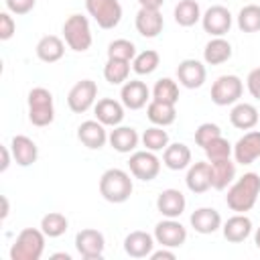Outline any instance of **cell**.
<instances>
[{"label": "cell", "instance_id": "1", "mask_svg": "<svg viewBox=\"0 0 260 260\" xmlns=\"http://www.w3.org/2000/svg\"><path fill=\"white\" fill-rule=\"evenodd\" d=\"M260 197V175L256 173H244L230 189L225 195V203L232 211L236 213H246L250 211Z\"/></svg>", "mask_w": 260, "mask_h": 260}, {"label": "cell", "instance_id": "2", "mask_svg": "<svg viewBox=\"0 0 260 260\" xmlns=\"http://www.w3.org/2000/svg\"><path fill=\"white\" fill-rule=\"evenodd\" d=\"M132 179L122 169H108L100 179V195L108 203H124L132 195Z\"/></svg>", "mask_w": 260, "mask_h": 260}, {"label": "cell", "instance_id": "3", "mask_svg": "<svg viewBox=\"0 0 260 260\" xmlns=\"http://www.w3.org/2000/svg\"><path fill=\"white\" fill-rule=\"evenodd\" d=\"M45 232L24 228L10 246V260H39L45 252Z\"/></svg>", "mask_w": 260, "mask_h": 260}, {"label": "cell", "instance_id": "4", "mask_svg": "<svg viewBox=\"0 0 260 260\" xmlns=\"http://www.w3.org/2000/svg\"><path fill=\"white\" fill-rule=\"evenodd\" d=\"M63 37H65V43L69 49H73L77 53L87 51L93 41L87 16H81V14L67 16V20L63 22Z\"/></svg>", "mask_w": 260, "mask_h": 260}, {"label": "cell", "instance_id": "5", "mask_svg": "<svg viewBox=\"0 0 260 260\" xmlns=\"http://www.w3.org/2000/svg\"><path fill=\"white\" fill-rule=\"evenodd\" d=\"M85 8L102 28H114L122 20V4L118 0H85Z\"/></svg>", "mask_w": 260, "mask_h": 260}, {"label": "cell", "instance_id": "6", "mask_svg": "<svg viewBox=\"0 0 260 260\" xmlns=\"http://www.w3.org/2000/svg\"><path fill=\"white\" fill-rule=\"evenodd\" d=\"M244 83L238 75H219L211 85V102L215 106H232L242 98Z\"/></svg>", "mask_w": 260, "mask_h": 260}, {"label": "cell", "instance_id": "7", "mask_svg": "<svg viewBox=\"0 0 260 260\" xmlns=\"http://www.w3.org/2000/svg\"><path fill=\"white\" fill-rule=\"evenodd\" d=\"M95 98H98V85H95V81L81 79V81H77L69 89V93H67V106H69L71 112L83 114V112H87L95 104Z\"/></svg>", "mask_w": 260, "mask_h": 260}, {"label": "cell", "instance_id": "8", "mask_svg": "<svg viewBox=\"0 0 260 260\" xmlns=\"http://www.w3.org/2000/svg\"><path fill=\"white\" fill-rule=\"evenodd\" d=\"M128 167H130V173L136 179L144 181V183L156 179V175L160 173V160L152 150H136V152H132L130 160H128Z\"/></svg>", "mask_w": 260, "mask_h": 260}, {"label": "cell", "instance_id": "9", "mask_svg": "<svg viewBox=\"0 0 260 260\" xmlns=\"http://www.w3.org/2000/svg\"><path fill=\"white\" fill-rule=\"evenodd\" d=\"M154 240L165 248H181L187 240V230L181 221L167 217L154 225Z\"/></svg>", "mask_w": 260, "mask_h": 260}, {"label": "cell", "instance_id": "10", "mask_svg": "<svg viewBox=\"0 0 260 260\" xmlns=\"http://www.w3.org/2000/svg\"><path fill=\"white\" fill-rule=\"evenodd\" d=\"M75 248L77 252L85 258V260H98L104 256V248H106V240L104 234L93 230V228H85L81 232H77L75 236Z\"/></svg>", "mask_w": 260, "mask_h": 260}, {"label": "cell", "instance_id": "11", "mask_svg": "<svg viewBox=\"0 0 260 260\" xmlns=\"http://www.w3.org/2000/svg\"><path fill=\"white\" fill-rule=\"evenodd\" d=\"M201 24L203 30L209 32L211 37H223L232 28V12L219 4L209 6L201 16Z\"/></svg>", "mask_w": 260, "mask_h": 260}, {"label": "cell", "instance_id": "12", "mask_svg": "<svg viewBox=\"0 0 260 260\" xmlns=\"http://www.w3.org/2000/svg\"><path fill=\"white\" fill-rule=\"evenodd\" d=\"M205 77H207V71H205V65L197 59H185L179 63L177 67V79L183 87L187 89H197L205 83Z\"/></svg>", "mask_w": 260, "mask_h": 260}, {"label": "cell", "instance_id": "13", "mask_svg": "<svg viewBox=\"0 0 260 260\" xmlns=\"http://www.w3.org/2000/svg\"><path fill=\"white\" fill-rule=\"evenodd\" d=\"M234 158L238 165H252L256 158H260V130L246 132L234 144Z\"/></svg>", "mask_w": 260, "mask_h": 260}, {"label": "cell", "instance_id": "14", "mask_svg": "<svg viewBox=\"0 0 260 260\" xmlns=\"http://www.w3.org/2000/svg\"><path fill=\"white\" fill-rule=\"evenodd\" d=\"M120 98H122V104L124 108L128 110H140L146 106V102L150 100V89L144 81L140 79H130L122 85L120 89Z\"/></svg>", "mask_w": 260, "mask_h": 260}, {"label": "cell", "instance_id": "15", "mask_svg": "<svg viewBox=\"0 0 260 260\" xmlns=\"http://www.w3.org/2000/svg\"><path fill=\"white\" fill-rule=\"evenodd\" d=\"M77 138L89 150H100L108 142V132L100 120H85L77 128Z\"/></svg>", "mask_w": 260, "mask_h": 260}, {"label": "cell", "instance_id": "16", "mask_svg": "<svg viewBox=\"0 0 260 260\" xmlns=\"http://www.w3.org/2000/svg\"><path fill=\"white\" fill-rule=\"evenodd\" d=\"M185 207H187V199L179 189H165L156 197V209L165 217L177 219L185 211Z\"/></svg>", "mask_w": 260, "mask_h": 260}, {"label": "cell", "instance_id": "17", "mask_svg": "<svg viewBox=\"0 0 260 260\" xmlns=\"http://www.w3.org/2000/svg\"><path fill=\"white\" fill-rule=\"evenodd\" d=\"M162 26H165V20H162V14L160 10H154V8H140L136 12V30L144 37V39H154L162 32Z\"/></svg>", "mask_w": 260, "mask_h": 260}, {"label": "cell", "instance_id": "18", "mask_svg": "<svg viewBox=\"0 0 260 260\" xmlns=\"http://www.w3.org/2000/svg\"><path fill=\"white\" fill-rule=\"evenodd\" d=\"M189 221H191V228L197 234H203V236L213 234V232H217L221 228V215L213 207H199V209H195L191 213Z\"/></svg>", "mask_w": 260, "mask_h": 260}, {"label": "cell", "instance_id": "19", "mask_svg": "<svg viewBox=\"0 0 260 260\" xmlns=\"http://www.w3.org/2000/svg\"><path fill=\"white\" fill-rule=\"evenodd\" d=\"M154 242H156L154 236H150L142 230H136L124 238V252L132 258H146L154 250Z\"/></svg>", "mask_w": 260, "mask_h": 260}, {"label": "cell", "instance_id": "20", "mask_svg": "<svg viewBox=\"0 0 260 260\" xmlns=\"http://www.w3.org/2000/svg\"><path fill=\"white\" fill-rule=\"evenodd\" d=\"M10 150H12V156H14L16 165H20V167H30L39 158V148H37L35 140L24 136V134H16L12 138Z\"/></svg>", "mask_w": 260, "mask_h": 260}, {"label": "cell", "instance_id": "21", "mask_svg": "<svg viewBox=\"0 0 260 260\" xmlns=\"http://www.w3.org/2000/svg\"><path fill=\"white\" fill-rule=\"evenodd\" d=\"M185 183H187V189L191 193H205V191H209L211 189V169H209V162L201 160V162L189 165Z\"/></svg>", "mask_w": 260, "mask_h": 260}, {"label": "cell", "instance_id": "22", "mask_svg": "<svg viewBox=\"0 0 260 260\" xmlns=\"http://www.w3.org/2000/svg\"><path fill=\"white\" fill-rule=\"evenodd\" d=\"M93 112H95V120H100L104 126H120V122L124 120V104L112 98L98 100Z\"/></svg>", "mask_w": 260, "mask_h": 260}, {"label": "cell", "instance_id": "23", "mask_svg": "<svg viewBox=\"0 0 260 260\" xmlns=\"http://www.w3.org/2000/svg\"><path fill=\"white\" fill-rule=\"evenodd\" d=\"M221 232H223V238L228 242L240 244V242H244L252 234V219L248 215H244V213H236V215H232L223 223Z\"/></svg>", "mask_w": 260, "mask_h": 260}, {"label": "cell", "instance_id": "24", "mask_svg": "<svg viewBox=\"0 0 260 260\" xmlns=\"http://www.w3.org/2000/svg\"><path fill=\"white\" fill-rule=\"evenodd\" d=\"M138 132L132 126H114V130L108 134V142L112 144L114 150L128 154L138 146Z\"/></svg>", "mask_w": 260, "mask_h": 260}, {"label": "cell", "instance_id": "25", "mask_svg": "<svg viewBox=\"0 0 260 260\" xmlns=\"http://www.w3.org/2000/svg\"><path fill=\"white\" fill-rule=\"evenodd\" d=\"M209 169H211V187L217 191H223L236 179V162H232L230 158L209 160Z\"/></svg>", "mask_w": 260, "mask_h": 260}, {"label": "cell", "instance_id": "26", "mask_svg": "<svg viewBox=\"0 0 260 260\" xmlns=\"http://www.w3.org/2000/svg\"><path fill=\"white\" fill-rule=\"evenodd\" d=\"M162 162L171 171H183L191 165V150L183 142H173L162 152Z\"/></svg>", "mask_w": 260, "mask_h": 260}, {"label": "cell", "instance_id": "27", "mask_svg": "<svg viewBox=\"0 0 260 260\" xmlns=\"http://www.w3.org/2000/svg\"><path fill=\"white\" fill-rule=\"evenodd\" d=\"M37 57L43 63H55L65 55V43L57 37V35H45L39 43H37Z\"/></svg>", "mask_w": 260, "mask_h": 260}, {"label": "cell", "instance_id": "28", "mask_svg": "<svg viewBox=\"0 0 260 260\" xmlns=\"http://www.w3.org/2000/svg\"><path fill=\"white\" fill-rule=\"evenodd\" d=\"M258 118H260L258 110L252 104H246V102L236 104L230 112V122L238 130H252L258 124Z\"/></svg>", "mask_w": 260, "mask_h": 260}, {"label": "cell", "instance_id": "29", "mask_svg": "<svg viewBox=\"0 0 260 260\" xmlns=\"http://www.w3.org/2000/svg\"><path fill=\"white\" fill-rule=\"evenodd\" d=\"M230 57H232V45L223 37H213L203 49V59L207 65H221Z\"/></svg>", "mask_w": 260, "mask_h": 260}, {"label": "cell", "instance_id": "30", "mask_svg": "<svg viewBox=\"0 0 260 260\" xmlns=\"http://www.w3.org/2000/svg\"><path fill=\"white\" fill-rule=\"evenodd\" d=\"M146 116L154 126H171L177 118V110L173 104L167 102H158V100H150L148 108H146Z\"/></svg>", "mask_w": 260, "mask_h": 260}, {"label": "cell", "instance_id": "31", "mask_svg": "<svg viewBox=\"0 0 260 260\" xmlns=\"http://www.w3.org/2000/svg\"><path fill=\"white\" fill-rule=\"evenodd\" d=\"M173 14H175V22L179 24V26H193L195 22H199L201 20V8H199V4H197V0H179V4L175 6V10H173Z\"/></svg>", "mask_w": 260, "mask_h": 260}, {"label": "cell", "instance_id": "32", "mask_svg": "<svg viewBox=\"0 0 260 260\" xmlns=\"http://www.w3.org/2000/svg\"><path fill=\"white\" fill-rule=\"evenodd\" d=\"M130 75V61H124V59H108L106 67H104V77L108 83L112 85H120V83H126Z\"/></svg>", "mask_w": 260, "mask_h": 260}, {"label": "cell", "instance_id": "33", "mask_svg": "<svg viewBox=\"0 0 260 260\" xmlns=\"http://www.w3.org/2000/svg\"><path fill=\"white\" fill-rule=\"evenodd\" d=\"M67 225H69L67 217L63 213H59V211H49L41 219V230L45 232L47 238H59V236H63L67 232Z\"/></svg>", "mask_w": 260, "mask_h": 260}, {"label": "cell", "instance_id": "34", "mask_svg": "<svg viewBox=\"0 0 260 260\" xmlns=\"http://www.w3.org/2000/svg\"><path fill=\"white\" fill-rule=\"evenodd\" d=\"M152 100L167 102V104H177L179 102V85L171 77H160L154 87H152Z\"/></svg>", "mask_w": 260, "mask_h": 260}, {"label": "cell", "instance_id": "35", "mask_svg": "<svg viewBox=\"0 0 260 260\" xmlns=\"http://www.w3.org/2000/svg\"><path fill=\"white\" fill-rule=\"evenodd\" d=\"M238 28L242 32L260 30V6L258 4H248L238 12Z\"/></svg>", "mask_w": 260, "mask_h": 260}, {"label": "cell", "instance_id": "36", "mask_svg": "<svg viewBox=\"0 0 260 260\" xmlns=\"http://www.w3.org/2000/svg\"><path fill=\"white\" fill-rule=\"evenodd\" d=\"M158 63H160V55L152 49H146L142 53H136V57L132 59V69L138 75H148V73L156 71Z\"/></svg>", "mask_w": 260, "mask_h": 260}, {"label": "cell", "instance_id": "37", "mask_svg": "<svg viewBox=\"0 0 260 260\" xmlns=\"http://www.w3.org/2000/svg\"><path fill=\"white\" fill-rule=\"evenodd\" d=\"M142 144L146 146V150H152V152L165 150L169 146V134L167 130H162V126H150L142 134Z\"/></svg>", "mask_w": 260, "mask_h": 260}, {"label": "cell", "instance_id": "38", "mask_svg": "<svg viewBox=\"0 0 260 260\" xmlns=\"http://www.w3.org/2000/svg\"><path fill=\"white\" fill-rule=\"evenodd\" d=\"M136 57V45L128 39H116L108 45V59H124L132 61Z\"/></svg>", "mask_w": 260, "mask_h": 260}, {"label": "cell", "instance_id": "39", "mask_svg": "<svg viewBox=\"0 0 260 260\" xmlns=\"http://www.w3.org/2000/svg\"><path fill=\"white\" fill-rule=\"evenodd\" d=\"M203 150H205L207 160H219V158H230V154L234 152V146L228 142V138L217 136V138L211 140Z\"/></svg>", "mask_w": 260, "mask_h": 260}, {"label": "cell", "instance_id": "40", "mask_svg": "<svg viewBox=\"0 0 260 260\" xmlns=\"http://www.w3.org/2000/svg\"><path fill=\"white\" fill-rule=\"evenodd\" d=\"M28 120L32 126H49L55 120V108L51 106H37L28 108Z\"/></svg>", "mask_w": 260, "mask_h": 260}, {"label": "cell", "instance_id": "41", "mask_svg": "<svg viewBox=\"0 0 260 260\" xmlns=\"http://www.w3.org/2000/svg\"><path fill=\"white\" fill-rule=\"evenodd\" d=\"M217 136H221V128L217 126V124H211V122H205V124H201L197 130H195V142H197V146H201V148H205L211 140H215Z\"/></svg>", "mask_w": 260, "mask_h": 260}, {"label": "cell", "instance_id": "42", "mask_svg": "<svg viewBox=\"0 0 260 260\" xmlns=\"http://www.w3.org/2000/svg\"><path fill=\"white\" fill-rule=\"evenodd\" d=\"M53 104V93L45 87H32L28 91V108L37 106H51Z\"/></svg>", "mask_w": 260, "mask_h": 260}, {"label": "cell", "instance_id": "43", "mask_svg": "<svg viewBox=\"0 0 260 260\" xmlns=\"http://www.w3.org/2000/svg\"><path fill=\"white\" fill-rule=\"evenodd\" d=\"M16 32V22L8 12L0 14V41H8L12 39V35Z\"/></svg>", "mask_w": 260, "mask_h": 260}, {"label": "cell", "instance_id": "44", "mask_svg": "<svg viewBox=\"0 0 260 260\" xmlns=\"http://www.w3.org/2000/svg\"><path fill=\"white\" fill-rule=\"evenodd\" d=\"M6 2V8L12 12V14H28L32 8H35V2L37 0H4Z\"/></svg>", "mask_w": 260, "mask_h": 260}, {"label": "cell", "instance_id": "45", "mask_svg": "<svg viewBox=\"0 0 260 260\" xmlns=\"http://www.w3.org/2000/svg\"><path fill=\"white\" fill-rule=\"evenodd\" d=\"M246 85H248L250 95L256 98V100H260V67H256V69H252V71L248 73Z\"/></svg>", "mask_w": 260, "mask_h": 260}, {"label": "cell", "instance_id": "46", "mask_svg": "<svg viewBox=\"0 0 260 260\" xmlns=\"http://www.w3.org/2000/svg\"><path fill=\"white\" fill-rule=\"evenodd\" d=\"M150 258L152 260H175L177 258V254L173 252V248H160V250H152L150 252Z\"/></svg>", "mask_w": 260, "mask_h": 260}, {"label": "cell", "instance_id": "47", "mask_svg": "<svg viewBox=\"0 0 260 260\" xmlns=\"http://www.w3.org/2000/svg\"><path fill=\"white\" fill-rule=\"evenodd\" d=\"M0 152H2V165H0V171L4 173V171L8 169V165H10V152H12V150H8V146H0Z\"/></svg>", "mask_w": 260, "mask_h": 260}, {"label": "cell", "instance_id": "48", "mask_svg": "<svg viewBox=\"0 0 260 260\" xmlns=\"http://www.w3.org/2000/svg\"><path fill=\"white\" fill-rule=\"evenodd\" d=\"M140 8H154V10H160V6L165 4V0H138Z\"/></svg>", "mask_w": 260, "mask_h": 260}, {"label": "cell", "instance_id": "49", "mask_svg": "<svg viewBox=\"0 0 260 260\" xmlns=\"http://www.w3.org/2000/svg\"><path fill=\"white\" fill-rule=\"evenodd\" d=\"M6 215H8V199L2 197V219H6Z\"/></svg>", "mask_w": 260, "mask_h": 260}, {"label": "cell", "instance_id": "50", "mask_svg": "<svg viewBox=\"0 0 260 260\" xmlns=\"http://www.w3.org/2000/svg\"><path fill=\"white\" fill-rule=\"evenodd\" d=\"M254 244L260 250V228H256V232H254Z\"/></svg>", "mask_w": 260, "mask_h": 260}, {"label": "cell", "instance_id": "51", "mask_svg": "<svg viewBox=\"0 0 260 260\" xmlns=\"http://www.w3.org/2000/svg\"><path fill=\"white\" fill-rule=\"evenodd\" d=\"M53 258H65V260H71V256L65 254V252H57V254H53Z\"/></svg>", "mask_w": 260, "mask_h": 260}]
</instances>
